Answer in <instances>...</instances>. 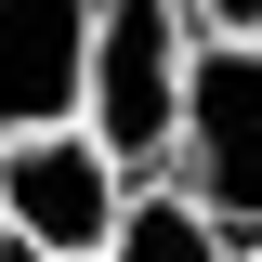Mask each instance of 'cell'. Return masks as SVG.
Returning a JSON list of instances; mask_svg holds the SVG:
<instances>
[{"label": "cell", "instance_id": "6da1fadb", "mask_svg": "<svg viewBox=\"0 0 262 262\" xmlns=\"http://www.w3.org/2000/svg\"><path fill=\"white\" fill-rule=\"evenodd\" d=\"M210 210H223V236L262 223V39H196L184 53V118H170V158Z\"/></svg>", "mask_w": 262, "mask_h": 262}, {"label": "cell", "instance_id": "7a4b0ae2", "mask_svg": "<svg viewBox=\"0 0 262 262\" xmlns=\"http://www.w3.org/2000/svg\"><path fill=\"white\" fill-rule=\"evenodd\" d=\"M118 144H105L92 118H39V131H0V223L39 236V249H105L118 236Z\"/></svg>", "mask_w": 262, "mask_h": 262}, {"label": "cell", "instance_id": "3957f363", "mask_svg": "<svg viewBox=\"0 0 262 262\" xmlns=\"http://www.w3.org/2000/svg\"><path fill=\"white\" fill-rule=\"evenodd\" d=\"M92 79V0H0V131L79 118Z\"/></svg>", "mask_w": 262, "mask_h": 262}, {"label": "cell", "instance_id": "277c9868", "mask_svg": "<svg viewBox=\"0 0 262 262\" xmlns=\"http://www.w3.org/2000/svg\"><path fill=\"white\" fill-rule=\"evenodd\" d=\"M105 262H236V236H223V210H210L184 170H131Z\"/></svg>", "mask_w": 262, "mask_h": 262}, {"label": "cell", "instance_id": "5b68a950", "mask_svg": "<svg viewBox=\"0 0 262 262\" xmlns=\"http://www.w3.org/2000/svg\"><path fill=\"white\" fill-rule=\"evenodd\" d=\"M196 39H262V0H184Z\"/></svg>", "mask_w": 262, "mask_h": 262}, {"label": "cell", "instance_id": "8992f818", "mask_svg": "<svg viewBox=\"0 0 262 262\" xmlns=\"http://www.w3.org/2000/svg\"><path fill=\"white\" fill-rule=\"evenodd\" d=\"M236 262H262V223H249V236H236Z\"/></svg>", "mask_w": 262, "mask_h": 262}, {"label": "cell", "instance_id": "52a82bcc", "mask_svg": "<svg viewBox=\"0 0 262 262\" xmlns=\"http://www.w3.org/2000/svg\"><path fill=\"white\" fill-rule=\"evenodd\" d=\"M53 262H105V249H53Z\"/></svg>", "mask_w": 262, "mask_h": 262}, {"label": "cell", "instance_id": "ba28073f", "mask_svg": "<svg viewBox=\"0 0 262 262\" xmlns=\"http://www.w3.org/2000/svg\"><path fill=\"white\" fill-rule=\"evenodd\" d=\"M0 236H13V223H0Z\"/></svg>", "mask_w": 262, "mask_h": 262}]
</instances>
